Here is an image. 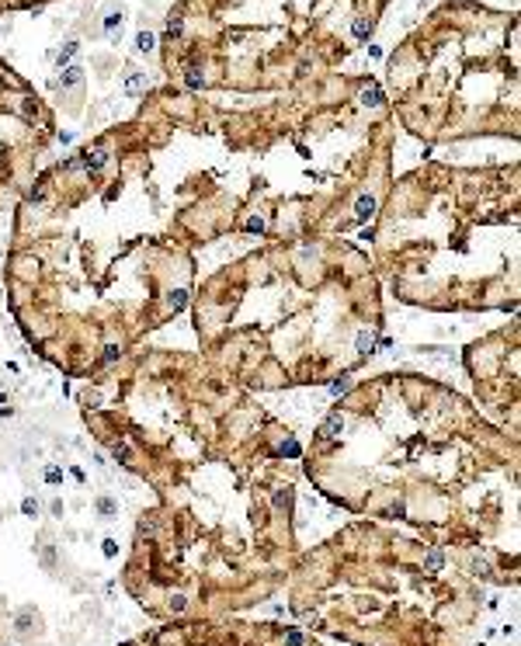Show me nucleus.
Listing matches in <instances>:
<instances>
[{
	"label": "nucleus",
	"instance_id": "nucleus-1",
	"mask_svg": "<svg viewBox=\"0 0 521 646\" xmlns=\"http://www.w3.org/2000/svg\"><path fill=\"white\" fill-rule=\"evenodd\" d=\"M341 431H344V417L334 410V414L320 424V431H316V434H320V445H334V441L341 438Z\"/></svg>",
	"mask_w": 521,
	"mask_h": 646
},
{
	"label": "nucleus",
	"instance_id": "nucleus-2",
	"mask_svg": "<svg viewBox=\"0 0 521 646\" xmlns=\"http://www.w3.org/2000/svg\"><path fill=\"white\" fill-rule=\"evenodd\" d=\"M379 209V202H375V195H358V202H355V215H358V222H369Z\"/></svg>",
	"mask_w": 521,
	"mask_h": 646
},
{
	"label": "nucleus",
	"instance_id": "nucleus-3",
	"mask_svg": "<svg viewBox=\"0 0 521 646\" xmlns=\"http://www.w3.org/2000/svg\"><path fill=\"white\" fill-rule=\"evenodd\" d=\"M358 101H362L365 108H379V104L386 101V94H382V87H379V83H365V87H362V94H358Z\"/></svg>",
	"mask_w": 521,
	"mask_h": 646
},
{
	"label": "nucleus",
	"instance_id": "nucleus-4",
	"mask_svg": "<svg viewBox=\"0 0 521 646\" xmlns=\"http://www.w3.org/2000/svg\"><path fill=\"white\" fill-rule=\"evenodd\" d=\"M80 167H87V170H101L104 163H108V149H94V153H83L80 160H76Z\"/></svg>",
	"mask_w": 521,
	"mask_h": 646
},
{
	"label": "nucleus",
	"instance_id": "nucleus-5",
	"mask_svg": "<svg viewBox=\"0 0 521 646\" xmlns=\"http://www.w3.org/2000/svg\"><path fill=\"white\" fill-rule=\"evenodd\" d=\"M184 306H188V292H184V288H174V292L167 295V309H170V313H181Z\"/></svg>",
	"mask_w": 521,
	"mask_h": 646
},
{
	"label": "nucleus",
	"instance_id": "nucleus-6",
	"mask_svg": "<svg viewBox=\"0 0 521 646\" xmlns=\"http://www.w3.org/2000/svg\"><path fill=\"white\" fill-rule=\"evenodd\" d=\"M80 80H83V70H80V66H66L63 76H59V87H76Z\"/></svg>",
	"mask_w": 521,
	"mask_h": 646
},
{
	"label": "nucleus",
	"instance_id": "nucleus-7",
	"mask_svg": "<svg viewBox=\"0 0 521 646\" xmlns=\"http://www.w3.org/2000/svg\"><path fill=\"white\" fill-rule=\"evenodd\" d=\"M136 49H139V52H153V49H156V35H153V31H139V35H136Z\"/></svg>",
	"mask_w": 521,
	"mask_h": 646
},
{
	"label": "nucleus",
	"instance_id": "nucleus-8",
	"mask_svg": "<svg viewBox=\"0 0 521 646\" xmlns=\"http://www.w3.org/2000/svg\"><path fill=\"white\" fill-rule=\"evenodd\" d=\"M184 83H188L191 90H198V87L205 83V76H202V70H198V66H191V70L184 73Z\"/></svg>",
	"mask_w": 521,
	"mask_h": 646
},
{
	"label": "nucleus",
	"instance_id": "nucleus-9",
	"mask_svg": "<svg viewBox=\"0 0 521 646\" xmlns=\"http://www.w3.org/2000/svg\"><path fill=\"white\" fill-rule=\"evenodd\" d=\"M351 31H355V38H369V35H372V21H365V17H358V21L351 24Z\"/></svg>",
	"mask_w": 521,
	"mask_h": 646
},
{
	"label": "nucleus",
	"instance_id": "nucleus-10",
	"mask_svg": "<svg viewBox=\"0 0 521 646\" xmlns=\"http://www.w3.org/2000/svg\"><path fill=\"white\" fill-rule=\"evenodd\" d=\"M372 348H375V337L369 334V330H362V334H358V351H362V355H369Z\"/></svg>",
	"mask_w": 521,
	"mask_h": 646
},
{
	"label": "nucleus",
	"instance_id": "nucleus-11",
	"mask_svg": "<svg viewBox=\"0 0 521 646\" xmlns=\"http://www.w3.org/2000/svg\"><path fill=\"white\" fill-rule=\"evenodd\" d=\"M111 455H115V459H118V462H129V459H132V448H129V445H125V441H118V445H115V448H111Z\"/></svg>",
	"mask_w": 521,
	"mask_h": 646
},
{
	"label": "nucleus",
	"instance_id": "nucleus-12",
	"mask_svg": "<svg viewBox=\"0 0 521 646\" xmlns=\"http://www.w3.org/2000/svg\"><path fill=\"white\" fill-rule=\"evenodd\" d=\"M76 49H80V42H66V49H63V52H59V66H63V63H70V59H73V56H76Z\"/></svg>",
	"mask_w": 521,
	"mask_h": 646
},
{
	"label": "nucleus",
	"instance_id": "nucleus-13",
	"mask_svg": "<svg viewBox=\"0 0 521 646\" xmlns=\"http://www.w3.org/2000/svg\"><path fill=\"white\" fill-rule=\"evenodd\" d=\"M348 389H351V382H348V375H341L337 382H330V393H334V396H341V393H348Z\"/></svg>",
	"mask_w": 521,
	"mask_h": 646
},
{
	"label": "nucleus",
	"instance_id": "nucleus-14",
	"mask_svg": "<svg viewBox=\"0 0 521 646\" xmlns=\"http://www.w3.org/2000/svg\"><path fill=\"white\" fill-rule=\"evenodd\" d=\"M21 511H24L28 518H35V514H38V504H35V497H24V501H21Z\"/></svg>",
	"mask_w": 521,
	"mask_h": 646
},
{
	"label": "nucleus",
	"instance_id": "nucleus-15",
	"mask_svg": "<svg viewBox=\"0 0 521 646\" xmlns=\"http://www.w3.org/2000/svg\"><path fill=\"white\" fill-rule=\"evenodd\" d=\"M299 452H302V448H299V441H285V445H282V455H292V459H296Z\"/></svg>",
	"mask_w": 521,
	"mask_h": 646
},
{
	"label": "nucleus",
	"instance_id": "nucleus-16",
	"mask_svg": "<svg viewBox=\"0 0 521 646\" xmlns=\"http://www.w3.org/2000/svg\"><path fill=\"white\" fill-rule=\"evenodd\" d=\"M181 28H184L181 17H170V21H167V31H170V35H181Z\"/></svg>",
	"mask_w": 521,
	"mask_h": 646
},
{
	"label": "nucleus",
	"instance_id": "nucleus-17",
	"mask_svg": "<svg viewBox=\"0 0 521 646\" xmlns=\"http://www.w3.org/2000/svg\"><path fill=\"white\" fill-rule=\"evenodd\" d=\"M285 646H302V633L299 629H292L289 636H285Z\"/></svg>",
	"mask_w": 521,
	"mask_h": 646
},
{
	"label": "nucleus",
	"instance_id": "nucleus-18",
	"mask_svg": "<svg viewBox=\"0 0 521 646\" xmlns=\"http://www.w3.org/2000/svg\"><path fill=\"white\" fill-rule=\"evenodd\" d=\"M118 355H122V348H118V344H108V348H104V361H115Z\"/></svg>",
	"mask_w": 521,
	"mask_h": 646
},
{
	"label": "nucleus",
	"instance_id": "nucleus-19",
	"mask_svg": "<svg viewBox=\"0 0 521 646\" xmlns=\"http://www.w3.org/2000/svg\"><path fill=\"white\" fill-rule=\"evenodd\" d=\"M247 229H250V233H261V229H264V219H261V215H254V219L247 222Z\"/></svg>",
	"mask_w": 521,
	"mask_h": 646
},
{
	"label": "nucleus",
	"instance_id": "nucleus-20",
	"mask_svg": "<svg viewBox=\"0 0 521 646\" xmlns=\"http://www.w3.org/2000/svg\"><path fill=\"white\" fill-rule=\"evenodd\" d=\"M59 480H63V473H59L56 466H52V469H45V483H59Z\"/></svg>",
	"mask_w": 521,
	"mask_h": 646
},
{
	"label": "nucleus",
	"instance_id": "nucleus-21",
	"mask_svg": "<svg viewBox=\"0 0 521 646\" xmlns=\"http://www.w3.org/2000/svg\"><path fill=\"white\" fill-rule=\"evenodd\" d=\"M97 511H101V514H115V504H111V501H104V497H101V501H97Z\"/></svg>",
	"mask_w": 521,
	"mask_h": 646
},
{
	"label": "nucleus",
	"instance_id": "nucleus-22",
	"mask_svg": "<svg viewBox=\"0 0 521 646\" xmlns=\"http://www.w3.org/2000/svg\"><path fill=\"white\" fill-rule=\"evenodd\" d=\"M118 553V542L115 539H104V556H115Z\"/></svg>",
	"mask_w": 521,
	"mask_h": 646
},
{
	"label": "nucleus",
	"instance_id": "nucleus-23",
	"mask_svg": "<svg viewBox=\"0 0 521 646\" xmlns=\"http://www.w3.org/2000/svg\"><path fill=\"white\" fill-rule=\"evenodd\" d=\"M170 608H174V612H184V608H188V601L177 594V598H170Z\"/></svg>",
	"mask_w": 521,
	"mask_h": 646
},
{
	"label": "nucleus",
	"instance_id": "nucleus-24",
	"mask_svg": "<svg viewBox=\"0 0 521 646\" xmlns=\"http://www.w3.org/2000/svg\"><path fill=\"white\" fill-rule=\"evenodd\" d=\"M125 87H129V90H139V87H143V76H139V73H136V76H129V83H125Z\"/></svg>",
	"mask_w": 521,
	"mask_h": 646
},
{
	"label": "nucleus",
	"instance_id": "nucleus-25",
	"mask_svg": "<svg viewBox=\"0 0 521 646\" xmlns=\"http://www.w3.org/2000/svg\"><path fill=\"white\" fill-rule=\"evenodd\" d=\"M139 532H143V535H153V532H156V521H143Z\"/></svg>",
	"mask_w": 521,
	"mask_h": 646
},
{
	"label": "nucleus",
	"instance_id": "nucleus-26",
	"mask_svg": "<svg viewBox=\"0 0 521 646\" xmlns=\"http://www.w3.org/2000/svg\"><path fill=\"white\" fill-rule=\"evenodd\" d=\"M118 21H122V17H118V14H108V17H104V28H108V31H111V28H115V24H118Z\"/></svg>",
	"mask_w": 521,
	"mask_h": 646
},
{
	"label": "nucleus",
	"instance_id": "nucleus-27",
	"mask_svg": "<svg viewBox=\"0 0 521 646\" xmlns=\"http://www.w3.org/2000/svg\"><path fill=\"white\" fill-rule=\"evenodd\" d=\"M403 511H407L403 504H393V507H389V518H403Z\"/></svg>",
	"mask_w": 521,
	"mask_h": 646
},
{
	"label": "nucleus",
	"instance_id": "nucleus-28",
	"mask_svg": "<svg viewBox=\"0 0 521 646\" xmlns=\"http://www.w3.org/2000/svg\"><path fill=\"white\" fill-rule=\"evenodd\" d=\"M0 417H10V407H0Z\"/></svg>",
	"mask_w": 521,
	"mask_h": 646
}]
</instances>
